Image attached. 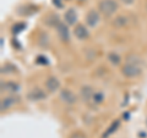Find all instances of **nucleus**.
<instances>
[{"label":"nucleus","mask_w":147,"mask_h":138,"mask_svg":"<svg viewBox=\"0 0 147 138\" xmlns=\"http://www.w3.org/2000/svg\"><path fill=\"white\" fill-rule=\"evenodd\" d=\"M121 73L127 78H134L139 76L141 73V67H140V60L139 58H136L135 55H130L126 58L125 65L121 68Z\"/></svg>","instance_id":"obj_1"},{"label":"nucleus","mask_w":147,"mask_h":138,"mask_svg":"<svg viewBox=\"0 0 147 138\" xmlns=\"http://www.w3.org/2000/svg\"><path fill=\"white\" fill-rule=\"evenodd\" d=\"M98 9L104 16H112L118 10V3L115 0H100L98 3Z\"/></svg>","instance_id":"obj_2"},{"label":"nucleus","mask_w":147,"mask_h":138,"mask_svg":"<svg viewBox=\"0 0 147 138\" xmlns=\"http://www.w3.org/2000/svg\"><path fill=\"white\" fill-rule=\"evenodd\" d=\"M99 22V13L96 10H90L86 15V23L90 27H96Z\"/></svg>","instance_id":"obj_3"},{"label":"nucleus","mask_w":147,"mask_h":138,"mask_svg":"<svg viewBox=\"0 0 147 138\" xmlns=\"http://www.w3.org/2000/svg\"><path fill=\"white\" fill-rule=\"evenodd\" d=\"M74 34H75L76 38L80 39V40L87 39V38H88V36H90L88 29H87L84 25H77L75 27V29H74Z\"/></svg>","instance_id":"obj_4"},{"label":"nucleus","mask_w":147,"mask_h":138,"mask_svg":"<svg viewBox=\"0 0 147 138\" xmlns=\"http://www.w3.org/2000/svg\"><path fill=\"white\" fill-rule=\"evenodd\" d=\"M60 98L63 102H65L67 104H74L76 102V95L70 89H63L60 92Z\"/></svg>","instance_id":"obj_5"},{"label":"nucleus","mask_w":147,"mask_h":138,"mask_svg":"<svg viewBox=\"0 0 147 138\" xmlns=\"http://www.w3.org/2000/svg\"><path fill=\"white\" fill-rule=\"evenodd\" d=\"M59 87H60V82L57 77L54 76H50L47 78V81H45V88H47L49 92H55Z\"/></svg>","instance_id":"obj_6"},{"label":"nucleus","mask_w":147,"mask_h":138,"mask_svg":"<svg viewBox=\"0 0 147 138\" xmlns=\"http://www.w3.org/2000/svg\"><path fill=\"white\" fill-rule=\"evenodd\" d=\"M27 96H28L30 100H42V99H45V93L43 92V89L36 87V88H33L27 94Z\"/></svg>","instance_id":"obj_7"},{"label":"nucleus","mask_w":147,"mask_h":138,"mask_svg":"<svg viewBox=\"0 0 147 138\" xmlns=\"http://www.w3.org/2000/svg\"><path fill=\"white\" fill-rule=\"evenodd\" d=\"M64 18H65V22L67 25H74L76 23L77 21V13L75 11V9H67L66 12L64 13Z\"/></svg>","instance_id":"obj_8"},{"label":"nucleus","mask_w":147,"mask_h":138,"mask_svg":"<svg viewBox=\"0 0 147 138\" xmlns=\"http://www.w3.org/2000/svg\"><path fill=\"white\" fill-rule=\"evenodd\" d=\"M57 28H58V34L63 42H69V39H70V33H69L67 27L64 23H59L57 26Z\"/></svg>","instance_id":"obj_9"},{"label":"nucleus","mask_w":147,"mask_h":138,"mask_svg":"<svg viewBox=\"0 0 147 138\" xmlns=\"http://www.w3.org/2000/svg\"><path fill=\"white\" fill-rule=\"evenodd\" d=\"M17 102H18V98H16V96H6V98H4L1 100V110L10 109Z\"/></svg>","instance_id":"obj_10"},{"label":"nucleus","mask_w":147,"mask_h":138,"mask_svg":"<svg viewBox=\"0 0 147 138\" xmlns=\"http://www.w3.org/2000/svg\"><path fill=\"white\" fill-rule=\"evenodd\" d=\"M81 95H82V99H85V102H90V100H92V102H93L94 92L92 90L91 87H82V89H81Z\"/></svg>","instance_id":"obj_11"},{"label":"nucleus","mask_w":147,"mask_h":138,"mask_svg":"<svg viewBox=\"0 0 147 138\" xmlns=\"http://www.w3.org/2000/svg\"><path fill=\"white\" fill-rule=\"evenodd\" d=\"M1 88L3 90H9V92H16L18 90V86L13 82H5V83H1Z\"/></svg>","instance_id":"obj_12"},{"label":"nucleus","mask_w":147,"mask_h":138,"mask_svg":"<svg viewBox=\"0 0 147 138\" xmlns=\"http://www.w3.org/2000/svg\"><path fill=\"white\" fill-rule=\"evenodd\" d=\"M109 61L113 64V65H119V64L121 62V58L119 56V55H117L115 53H110L109 54Z\"/></svg>","instance_id":"obj_13"},{"label":"nucleus","mask_w":147,"mask_h":138,"mask_svg":"<svg viewBox=\"0 0 147 138\" xmlns=\"http://www.w3.org/2000/svg\"><path fill=\"white\" fill-rule=\"evenodd\" d=\"M118 126H119V121H115V122H114V125L110 126L109 130H108V131H107V132H105L104 135H103V137H102V138H107V136L109 135V133H112V132H114V131L117 130V127H118Z\"/></svg>","instance_id":"obj_14"},{"label":"nucleus","mask_w":147,"mask_h":138,"mask_svg":"<svg viewBox=\"0 0 147 138\" xmlns=\"http://www.w3.org/2000/svg\"><path fill=\"white\" fill-rule=\"evenodd\" d=\"M103 98H104V95L102 93H94V95H93V102L94 103H100V102H103Z\"/></svg>","instance_id":"obj_15"},{"label":"nucleus","mask_w":147,"mask_h":138,"mask_svg":"<svg viewBox=\"0 0 147 138\" xmlns=\"http://www.w3.org/2000/svg\"><path fill=\"white\" fill-rule=\"evenodd\" d=\"M70 138H86V136L81 132H75V133H72Z\"/></svg>","instance_id":"obj_16"},{"label":"nucleus","mask_w":147,"mask_h":138,"mask_svg":"<svg viewBox=\"0 0 147 138\" xmlns=\"http://www.w3.org/2000/svg\"><path fill=\"white\" fill-rule=\"evenodd\" d=\"M121 1L124 3V4H126V5H130V4H132L135 1V0H121Z\"/></svg>","instance_id":"obj_17"},{"label":"nucleus","mask_w":147,"mask_h":138,"mask_svg":"<svg viewBox=\"0 0 147 138\" xmlns=\"http://www.w3.org/2000/svg\"><path fill=\"white\" fill-rule=\"evenodd\" d=\"M146 7H147V4H146Z\"/></svg>","instance_id":"obj_18"}]
</instances>
